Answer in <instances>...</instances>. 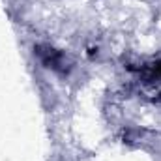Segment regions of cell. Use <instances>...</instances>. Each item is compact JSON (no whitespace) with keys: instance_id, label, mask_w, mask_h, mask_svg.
Instances as JSON below:
<instances>
[{"instance_id":"obj_1","label":"cell","mask_w":161,"mask_h":161,"mask_svg":"<svg viewBox=\"0 0 161 161\" xmlns=\"http://www.w3.org/2000/svg\"><path fill=\"white\" fill-rule=\"evenodd\" d=\"M142 84L148 90V94L152 97H159L161 96V64H154L152 68H148L144 71Z\"/></svg>"}]
</instances>
